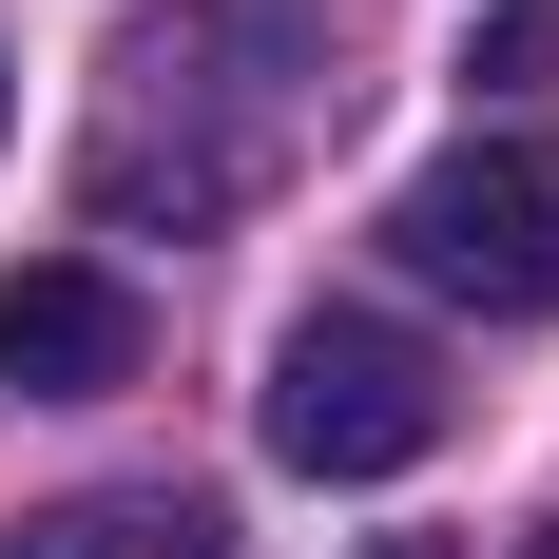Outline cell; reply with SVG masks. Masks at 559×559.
<instances>
[{
	"instance_id": "4",
	"label": "cell",
	"mask_w": 559,
	"mask_h": 559,
	"mask_svg": "<svg viewBox=\"0 0 559 559\" xmlns=\"http://www.w3.org/2000/svg\"><path fill=\"white\" fill-rule=\"evenodd\" d=\"M155 367V309L116 271H78V251H39V271H0V386L20 405H97Z\"/></svg>"
},
{
	"instance_id": "3",
	"label": "cell",
	"mask_w": 559,
	"mask_h": 559,
	"mask_svg": "<svg viewBox=\"0 0 559 559\" xmlns=\"http://www.w3.org/2000/svg\"><path fill=\"white\" fill-rule=\"evenodd\" d=\"M444 444V347L386 329V309H309V329L271 347V463H309V483H386V463Z\"/></svg>"
},
{
	"instance_id": "8",
	"label": "cell",
	"mask_w": 559,
	"mask_h": 559,
	"mask_svg": "<svg viewBox=\"0 0 559 559\" xmlns=\"http://www.w3.org/2000/svg\"><path fill=\"white\" fill-rule=\"evenodd\" d=\"M521 559H559V521H540V540H521Z\"/></svg>"
},
{
	"instance_id": "2",
	"label": "cell",
	"mask_w": 559,
	"mask_h": 559,
	"mask_svg": "<svg viewBox=\"0 0 559 559\" xmlns=\"http://www.w3.org/2000/svg\"><path fill=\"white\" fill-rule=\"evenodd\" d=\"M386 251L425 289H463L483 329L559 309V135H463V155H425L386 193Z\"/></svg>"
},
{
	"instance_id": "1",
	"label": "cell",
	"mask_w": 559,
	"mask_h": 559,
	"mask_svg": "<svg viewBox=\"0 0 559 559\" xmlns=\"http://www.w3.org/2000/svg\"><path fill=\"white\" fill-rule=\"evenodd\" d=\"M329 39H309V0H174V20H135L116 39V97H97V155H78V193H97L116 231H213L231 193H271L289 135L329 116Z\"/></svg>"
},
{
	"instance_id": "5",
	"label": "cell",
	"mask_w": 559,
	"mask_h": 559,
	"mask_svg": "<svg viewBox=\"0 0 559 559\" xmlns=\"http://www.w3.org/2000/svg\"><path fill=\"white\" fill-rule=\"evenodd\" d=\"M0 559H231V521H213V502H174V483H97V502L0 521Z\"/></svg>"
},
{
	"instance_id": "6",
	"label": "cell",
	"mask_w": 559,
	"mask_h": 559,
	"mask_svg": "<svg viewBox=\"0 0 559 559\" xmlns=\"http://www.w3.org/2000/svg\"><path fill=\"white\" fill-rule=\"evenodd\" d=\"M463 78H502V97H521V78H559V0H502V20L463 39Z\"/></svg>"
},
{
	"instance_id": "7",
	"label": "cell",
	"mask_w": 559,
	"mask_h": 559,
	"mask_svg": "<svg viewBox=\"0 0 559 559\" xmlns=\"http://www.w3.org/2000/svg\"><path fill=\"white\" fill-rule=\"evenodd\" d=\"M386 559H444V540H386Z\"/></svg>"
}]
</instances>
